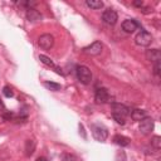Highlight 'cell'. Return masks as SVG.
Masks as SVG:
<instances>
[{
  "label": "cell",
  "mask_w": 161,
  "mask_h": 161,
  "mask_svg": "<svg viewBox=\"0 0 161 161\" xmlns=\"http://www.w3.org/2000/svg\"><path fill=\"white\" fill-rule=\"evenodd\" d=\"M4 108H5L4 102H3V101H1V98H0V111H4Z\"/></svg>",
  "instance_id": "obj_28"
},
{
  "label": "cell",
  "mask_w": 161,
  "mask_h": 161,
  "mask_svg": "<svg viewBox=\"0 0 161 161\" xmlns=\"http://www.w3.org/2000/svg\"><path fill=\"white\" fill-rule=\"evenodd\" d=\"M138 26H140V24L133 19H127V20H125L122 23V29L126 33H133Z\"/></svg>",
  "instance_id": "obj_10"
},
{
  "label": "cell",
  "mask_w": 161,
  "mask_h": 161,
  "mask_svg": "<svg viewBox=\"0 0 161 161\" xmlns=\"http://www.w3.org/2000/svg\"><path fill=\"white\" fill-rule=\"evenodd\" d=\"M83 52H84L86 54H88V55H98V54L102 52V43L98 42V40H96V42H93L91 45L86 47V48L83 49Z\"/></svg>",
  "instance_id": "obj_6"
},
{
  "label": "cell",
  "mask_w": 161,
  "mask_h": 161,
  "mask_svg": "<svg viewBox=\"0 0 161 161\" xmlns=\"http://www.w3.org/2000/svg\"><path fill=\"white\" fill-rule=\"evenodd\" d=\"M26 19L31 23H35V21H39L42 19V14L36 9L30 8V9H26Z\"/></svg>",
  "instance_id": "obj_13"
},
{
  "label": "cell",
  "mask_w": 161,
  "mask_h": 161,
  "mask_svg": "<svg viewBox=\"0 0 161 161\" xmlns=\"http://www.w3.org/2000/svg\"><path fill=\"white\" fill-rule=\"evenodd\" d=\"M112 114H118V116H122V117L126 118V116L130 114V109H128V107H126L125 104L113 103V104H112Z\"/></svg>",
  "instance_id": "obj_8"
},
{
  "label": "cell",
  "mask_w": 161,
  "mask_h": 161,
  "mask_svg": "<svg viewBox=\"0 0 161 161\" xmlns=\"http://www.w3.org/2000/svg\"><path fill=\"white\" fill-rule=\"evenodd\" d=\"M112 116H113V118L116 119V122H117L118 125H125V117L118 116V114H112Z\"/></svg>",
  "instance_id": "obj_23"
},
{
  "label": "cell",
  "mask_w": 161,
  "mask_h": 161,
  "mask_svg": "<svg viewBox=\"0 0 161 161\" xmlns=\"http://www.w3.org/2000/svg\"><path fill=\"white\" fill-rule=\"evenodd\" d=\"M44 87H45V88H48V89H50V91H54V92L60 91V88H62V86H60V84L54 83V82H44Z\"/></svg>",
  "instance_id": "obj_18"
},
{
  "label": "cell",
  "mask_w": 161,
  "mask_h": 161,
  "mask_svg": "<svg viewBox=\"0 0 161 161\" xmlns=\"http://www.w3.org/2000/svg\"><path fill=\"white\" fill-rule=\"evenodd\" d=\"M20 6H26L28 9L33 8V5H35V1H19L18 3Z\"/></svg>",
  "instance_id": "obj_22"
},
{
  "label": "cell",
  "mask_w": 161,
  "mask_h": 161,
  "mask_svg": "<svg viewBox=\"0 0 161 161\" xmlns=\"http://www.w3.org/2000/svg\"><path fill=\"white\" fill-rule=\"evenodd\" d=\"M75 72H77V78H78V80L80 83H83V84H89L91 83V80H92V73H91V70H89L88 67H86V65H78L77 69H75Z\"/></svg>",
  "instance_id": "obj_1"
},
{
  "label": "cell",
  "mask_w": 161,
  "mask_h": 161,
  "mask_svg": "<svg viewBox=\"0 0 161 161\" xmlns=\"http://www.w3.org/2000/svg\"><path fill=\"white\" fill-rule=\"evenodd\" d=\"M3 93H4V96L8 97V98H10V97L14 96V92H13V89H11L10 87H4V88H3Z\"/></svg>",
  "instance_id": "obj_21"
},
{
  "label": "cell",
  "mask_w": 161,
  "mask_h": 161,
  "mask_svg": "<svg viewBox=\"0 0 161 161\" xmlns=\"http://www.w3.org/2000/svg\"><path fill=\"white\" fill-rule=\"evenodd\" d=\"M94 99L97 103H107L109 101V93L106 88H98L96 91V96H94Z\"/></svg>",
  "instance_id": "obj_7"
},
{
  "label": "cell",
  "mask_w": 161,
  "mask_h": 161,
  "mask_svg": "<svg viewBox=\"0 0 161 161\" xmlns=\"http://www.w3.org/2000/svg\"><path fill=\"white\" fill-rule=\"evenodd\" d=\"M38 44L43 49H50L54 44V36L52 34H43L38 39Z\"/></svg>",
  "instance_id": "obj_4"
},
{
  "label": "cell",
  "mask_w": 161,
  "mask_h": 161,
  "mask_svg": "<svg viewBox=\"0 0 161 161\" xmlns=\"http://www.w3.org/2000/svg\"><path fill=\"white\" fill-rule=\"evenodd\" d=\"M86 4H87L88 8L94 9V10H98V9L103 8V3H102L101 0H87Z\"/></svg>",
  "instance_id": "obj_17"
},
{
  "label": "cell",
  "mask_w": 161,
  "mask_h": 161,
  "mask_svg": "<svg viewBox=\"0 0 161 161\" xmlns=\"http://www.w3.org/2000/svg\"><path fill=\"white\" fill-rule=\"evenodd\" d=\"M130 114L133 121H142L143 118L147 117V113L143 109H133L132 112H130Z\"/></svg>",
  "instance_id": "obj_14"
},
{
  "label": "cell",
  "mask_w": 161,
  "mask_h": 161,
  "mask_svg": "<svg viewBox=\"0 0 161 161\" xmlns=\"http://www.w3.org/2000/svg\"><path fill=\"white\" fill-rule=\"evenodd\" d=\"M39 60H40L43 64H45L47 67H49V68H53V69H54V70H55L58 74H60V75L63 74L62 69H60L59 67H57V65L53 63V60H52L49 57H47V55H44V54H40V55H39Z\"/></svg>",
  "instance_id": "obj_11"
},
{
  "label": "cell",
  "mask_w": 161,
  "mask_h": 161,
  "mask_svg": "<svg viewBox=\"0 0 161 161\" xmlns=\"http://www.w3.org/2000/svg\"><path fill=\"white\" fill-rule=\"evenodd\" d=\"M35 151V141L33 140H26L25 141V155L31 156Z\"/></svg>",
  "instance_id": "obj_16"
},
{
  "label": "cell",
  "mask_w": 161,
  "mask_h": 161,
  "mask_svg": "<svg viewBox=\"0 0 161 161\" xmlns=\"http://www.w3.org/2000/svg\"><path fill=\"white\" fill-rule=\"evenodd\" d=\"M92 133H93V137L97 140V141H99V142H103L106 138H107V130L104 128V127H102V126H97V125H94V126H92Z\"/></svg>",
  "instance_id": "obj_5"
},
{
  "label": "cell",
  "mask_w": 161,
  "mask_h": 161,
  "mask_svg": "<svg viewBox=\"0 0 161 161\" xmlns=\"http://www.w3.org/2000/svg\"><path fill=\"white\" fill-rule=\"evenodd\" d=\"M117 19H118L117 13H116L113 9H107V10H104L103 14H102V20H103V23L107 24V25H114V24L117 23Z\"/></svg>",
  "instance_id": "obj_3"
},
{
  "label": "cell",
  "mask_w": 161,
  "mask_h": 161,
  "mask_svg": "<svg viewBox=\"0 0 161 161\" xmlns=\"http://www.w3.org/2000/svg\"><path fill=\"white\" fill-rule=\"evenodd\" d=\"M151 42H152V35L146 30L138 31L137 35L135 36V43L138 47H147L151 44Z\"/></svg>",
  "instance_id": "obj_2"
},
{
  "label": "cell",
  "mask_w": 161,
  "mask_h": 161,
  "mask_svg": "<svg viewBox=\"0 0 161 161\" xmlns=\"http://www.w3.org/2000/svg\"><path fill=\"white\" fill-rule=\"evenodd\" d=\"M133 5H135V6H142V5H143V3H142V1H140V0H136V1H133Z\"/></svg>",
  "instance_id": "obj_27"
},
{
  "label": "cell",
  "mask_w": 161,
  "mask_h": 161,
  "mask_svg": "<svg viewBox=\"0 0 161 161\" xmlns=\"http://www.w3.org/2000/svg\"><path fill=\"white\" fill-rule=\"evenodd\" d=\"M3 118H4V119H9V121H10V119L13 118V113H11V112H6V113H4V114H3Z\"/></svg>",
  "instance_id": "obj_25"
},
{
  "label": "cell",
  "mask_w": 161,
  "mask_h": 161,
  "mask_svg": "<svg viewBox=\"0 0 161 161\" xmlns=\"http://www.w3.org/2000/svg\"><path fill=\"white\" fill-rule=\"evenodd\" d=\"M151 145H152L153 148L160 150L161 148V137L160 136H153L152 140H151Z\"/></svg>",
  "instance_id": "obj_19"
},
{
  "label": "cell",
  "mask_w": 161,
  "mask_h": 161,
  "mask_svg": "<svg viewBox=\"0 0 161 161\" xmlns=\"http://www.w3.org/2000/svg\"><path fill=\"white\" fill-rule=\"evenodd\" d=\"M62 160L63 161H77V157L74 155H70V153H63Z\"/></svg>",
  "instance_id": "obj_20"
},
{
  "label": "cell",
  "mask_w": 161,
  "mask_h": 161,
  "mask_svg": "<svg viewBox=\"0 0 161 161\" xmlns=\"http://www.w3.org/2000/svg\"><path fill=\"white\" fill-rule=\"evenodd\" d=\"M113 141H114L118 146H122V147H125V146H128V145H130V138H128V137H126V136H121V135L114 136V137H113Z\"/></svg>",
  "instance_id": "obj_15"
},
{
  "label": "cell",
  "mask_w": 161,
  "mask_h": 161,
  "mask_svg": "<svg viewBox=\"0 0 161 161\" xmlns=\"http://www.w3.org/2000/svg\"><path fill=\"white\" fill-rule=\"evenodd\" d=\"M35 161H48V160H47L45 157H38V158H36Z\"/></svg>",
  "instance_id": "obj_29"
},
{
  "label": "cell",
  "mask_w": 161,
  "mask_h": 161,
  "mask_svg": "<svg viewBox=\"0 0 161 161\" xmlns=\"http://www.w3.org/2000/svg\"><path fill=\"white\" fill-rule=\"evenodd\" d=\"M152 130H153V119L152 118L146 117V118H143L140 122V131H141V133L146 135V133L151 132Z\"/></svg>",
  "instance_id": "obj_9"
},
{
  "label": "cell",
  "mask_w": 161,
  "mask_h": 161,
  "mask_svg": "<svg viewBox=\"0 0 161 161\" xmlns=\"http://www.w3.org/2000/svg\"><path fill=\"white\" fill-rule=\"evenodd\" d=\"M146 58H147V60H150L152 63L160 62V59H161V52L158 49H148V50H146Z\"/></svg>",
  "instance_id": "obj_12"
},
{
  "label": "cell",
  "mask_w": 161,
  "mask_h": 161,
  "mask_svg": "<svg viewBox=\"0 0 161 161\" xmlns=\"http://www.w3.org/2000/svg\"><path fill=\"white\" fill-rule=\"evenodd\" d=\"M160 65H161V64H160V62H156V63H155V65H153V73H155L156 75H158V74H160Z\"/></svg>",
  "instance_id": "obj_24"
},
{
  "label": "cell",
  "mask_w": 161,
  "mask_h": 161,
  "mask_svg": "<svg viewBox=\"0 0 161 161\" xmlns=\"http://www.w3.org/2000/svg\"><path fill=\"white\" fill-rule=\"evenodd\" d=\"M79 132L82 133L83 138H86V137H87V136H86V132H84V127H83V125H80V123H79Z\"/></svg>",
  "instance_id": "obj_26"
}]
</instances>
